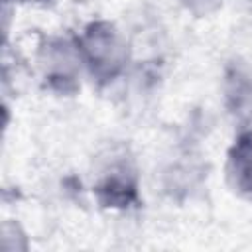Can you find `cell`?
Returning <instances> with one entry per match:
<instances>
[{"mask_svg": "<svg viewBox=\"0 0 252 252\" xmlns=\"http://www.w3.org/2000/svg\"><path fill=\"white\" fill-rule=\"evenodd\" d=\"M83 49L93 75L110 79L120 71L124 61V45L110 24L98 22L89 26L83 39Z\"/></svg>", "mask_w": 252, "mask_h": 252, "instance_id": "cell-1", "label": "cell"}, {"mask_svg": "<svg viewBox=\"0 0 252 252\" xmlns=\"http://www.w3.org/2000/svg\"><path fill=\"white\" fill-rule=\"evenodd\" d=\"M228 179L232 187L252 199V132L242 134L228 154Z\"/></svg>", "mask_w": 252, "mask_h": 252, "instance_id": "cell-2", "label": "cell"}, {"mask_svg": "<svg viewBox=\"0 0 252 252\" xmlns=\"http://www.w3.org/2000/svg\"><path fill=\"white\" fill-rule=\"evenodd\" d=\"M191 10H195V12H209L213 6H215V2L217 0H183Z\"/></svg>", "mask_w": 252, "mask_h": 252, "instance_id": "cell-3", "label": "cell"}, {"mask_svg": "<svg viewBox=\"0 0 252 252\" xmlns=\"http://www.w3.org/2000/svg\"><path fill=\"white\" fill-rule=\"evenodd\" d=\"M20 2H49V0H20Z\"/></svg>", "mask_w": 252, "mask_h": 252, "instance_id": "cell-4", "label": "cell"}]
</instances>
